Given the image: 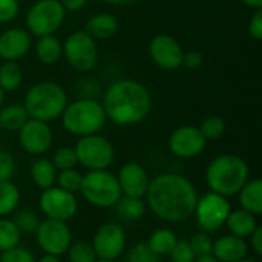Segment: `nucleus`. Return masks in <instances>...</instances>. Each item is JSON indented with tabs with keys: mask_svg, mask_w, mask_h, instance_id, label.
<instances>
[{
	"mask_svg": "<svg viewBox=\"0 0 262 262\" xmlns=\"http://www.w3.org/2000/svg\"><path fill=\"white\" fill-rule=\"evenodd\" d=\"M249 32L255 40L262 38V9H255L249 21Z\"/></svg>",
	"mask_w": 262,
	"mask_h": 262,
	"instance_id": "nucleus-43",
	"label": "nucleus"
},
{
	"mask_svg": "<svg viewBox=\"0 0 262 262\" xmlns=\"http://www.w3.org/2000/svg\"><path fill=\"white\" fill-rule=\"evenodd\" d=\"M118 28H120V21L115 15L101 12V14H95L88 20L84 31L94 40H107L118 32Z\"/></svg>",
	"mask_w": 262,
	"mask_h": 262,
	"instance_id": "nucleus-21",
	"label": "nucleus"
},
{
	"mask_svg": "<svg viewBox=\"0 0 262 262\" xmlns=\"http://www.w3.org/2000/svg\"><path fill=\"white\" fill-rule=\"evenodd\" d=\"M206 138L200 132L196 126H181L177 127L169 137V149L170 152L184 160H190L198 157L206 149Z\"/></svg>",
	"mask_w": 262,
	"mask_h": 262,
	"instance_id": "nucleus-15",
	"label": "nucleus"
},
{
	"mask_svg": "<svg viewBox=\"0 0 262 262\" xmlns=\"http://www.w3.org/2000/svg\"><path fill=\"white\" fill-rule=\"evenodd\" d=\"M230 210L232 206L229 198L209 190L201 198H198L193 216L203 232L215 233L224 227Z\"/></svg>",
	"mask_w": 262,
	"mask_h": 262,
	"instance_id": "nucleus-9",
	"label": "nucleus"
},
{
	"mask_svg": "<svg viewBox=\"0 0 262 262\" xmlns=\"http://www.w3.org/2000/svg\"><path fill=\"white\" fill-rule=\"evenodd\" d=\"M31 48V34L23 28H9L0 34V58L17 61Z\"/></svg>",
	"mask_w": 262,
	"mask_h": 262,
	"instance_id": "nucleus-18",
	"label": "nucleus"
},
{
	"mask_svg": "<svg viewBox=\"0 0 262 262\" xmlns=\"http://www.w3.org/2000/svg\"><path fill=\"white\" fill-rule=\"evenodd\" d=\"M54 167L57 170H68V169H75V166L78 164L77 160V154L74 147H60L58 150H55L54 158L51 160Z\"/></svg>",
	"mask_w": 262,
	"mask_h": 262,
	"instance_id": "nucleus-35",
	"label": "nucleus"
},
{
	"mask_svg": "<svg viewBox=\"0 0 262 262\" xmlns=\"http://www.w3.org/2000/svg\"><path fill=\"white\" fill-rule=\"evenodd\" d=\"M200 132L203 134V137L206 138V141H213L218 140L224 135L226 132V120L223 117L218 115H212L207 117L201 126H200Z\"/></svg>",
	"mask_w": 262,
	"mask_h": 262,
	"instance_id": "nucleus-32",
	"label": "nucleus"
},
{
	"mask_svg": "<svg viewBox=\"0 0 262 262\" xmlns=\"http://www.w3.org/2000/svg\"><path fill=\"white\" fill-rule=\"evenodd\" d=\"M34 235L38 247L46 255L61 256L68 252L72 243V232L63 221L45 218L40 221Z\"/></svg>",
	"mask_w": 262,
	"mask_h": 262,
	"instance_id": "nucleus-12",
	"label": "nucleus"
},
{
	"mask_svg": "<svg viewBox=\"0 0 262 262\" xmlns=\"http://www.w3.org/2000/svg\"><path fill=\"white\" fill-rule=\"evenodd\" d=\"M18 141L26 154L38 157L51 149L54 134L46 121L29 118L18 130Z\"/></svg>",
	"mask_w": 262,
	"mask_h": 262,
	"instance_id": "nucleus-14",
	"label": "nucleus"
},
{
	"mask_svg": "<svg viewBox=\"0 0 262 262\" xmlns=\"http://www.w3.org/2000/svg\"><path fill=\"white\" fill-rule=\"evenodd\" d=\"M20 11L18 0H0V23L12 21Z\"/></svg>",
	"mask_w": 262,
	"mask_h": 262,
	"instance_id": "nucleus-41",
	"label": "nucleus"
},
{
	"mask_svg": "<svg viewBox=\"0 0 262 262\" xmlns=\"http://www.w3.org/2000/svg\"><path fill=\"white\" fill-rule=\"evenodd\" d=\"M193 262H220L215 256L212 255H207V256H200V258H195Z\"/></svg>",
	"mask_w": 262,
	"mask_h": 262,
	"instance_id": "nucleus-49",
	"label": "nucleus"
},
{
	"mask_svg": "<svg viewBox=\"0 0 262 262\" xmlns=\"http://www.w3.org/2000/svg\"><path fill=\"white\" fill-rule=\"evenodd\" d=\"M170 262H193L195 261V253L189 244V241L178 239L172 252L169 253Z\"/></svg>",
	"mask_w": 262,
	"mask_h": 262,
	"instance_id": "nucleus-38",
	"label": "nucleus"
},
{
	"mask_svg": "<svg viewBox=\"0 0 262 262\" xmlns=\"http://www.w3.org/2000/svg\"><path fill=\"white\" fill-rule=\"evenodd\" d=\"M246 6L253 8V9H261L262 8V0H241Z\"/></svg>",
	"mask_w": 262,
	"mask_h": 262,
	"instance_id": "nucleus-47",
	"label": "nucleus"
},
{
	"mask_svg": "<svg viewBox=\"0 0 262 262\" xmlns=\"http://www.w3.org/2000/svg\"><path fill=\"white\" fill-rule=\"evenodd\" d=\"M117 181L121 190V196L144 198L150 178H149L147 170L141 164L130 161L121 166L117 175Z\"/></svg>",
	"mask_w": 262,
	"mask_h": 262,
	"instance_id": "nucleus-17",
	"label": "nucleus"
},
{
	"mask_svg": "<svg viewBox=\"0 0 262 262\" xmlns=\"http://www.w3.org/2000/svg\"><path fill=\"white\" fill-rule=\"evenodd\" d=\"M66 253L69 262H97L98 259L92 244L84 239L72 241Z\"/></svg>",
	"mask_w": 262,
	"mask_h": 262,
	"instance_id": "nucleus-31",
	"label": "nucleus"
},
{
	"mask_svg": "<svg viewBox=\"0 0 262 262\" xmlns=\"http://www.w3.org/2000/svg\"><path fill=\"white\" fill-rule=\"evenodd\" d=\"M31 180L40 189H49L55 186L57 181V169L54 167L52 161L48 158H38L31 166Z\"/></svg>",
	"mask_w": 262,
	"mask_h": 262,
	"instance_id": "nucleus-23",
	"label": "nucleus"
},
{
	"mask_svg": "<svg viewBox=\"0 0 262 262\" xmlns=\"http://www.w3.org/2000/svg\"><path fill=\"white\" fill-rule=\"evenodd\" d=\"M20 203V190L12 181L0 183V218L12 215Z\"/></svg>",
	"mask_w": 262,
	"mask_h": 262,
	"instance_id": "nucleus-28",
	"label": "nucleus"
},
{
	"mask_svg": "<svg viewBox=\"0 0 262 262\" xmlns=\"http://www.w3.org/2000/svg\"><path fill=\"white\" fill-rule=\"evenodd\" d=\"M249 243L235 235H224L213 241L212 256L220 262H239L247 258Z\"/></svg>",
	"mask_w": 262,
	"mask_h": 262,
	"instance_id": "nucleus-19",
	"label": "nucleus"
},
{
	"mask_svg": "<svg viewBox=\"0 0 262 262\" xmlns=\"http://www.w3.org/2000/svg\"><path fill=\"white\" fill-rule=\"evenodd\" d=\"M40 210L48 220L68 223L78 212V201L75 193L66 192L58 186L45 189L38 200Z\"/></svg>",
	"mask_w": 262,
	"mask_h": 262,
	"instance_id": "nucleus-11",
	"label": "nucleus"
},
{
	"mask_svg": "<svg viewBox=\"0 0 262 262\" xmlns=\"http://www.w3.org/2000/svg\"><path fill=\"white\" fill-rule=\"evenodd\" d=\"M146 206L166 223H183L193 216L198 192L193 183L178 173H161L150 180L144 195Z\"/></svg>",
	"mask_w": 262,
	"mask_h": 262,
	"instance_id": "nucleus-1",
	"label": "nucleus"
},
{
	"mask_svg": "<svg viewBox=\"0 0 262 262\" xmlns=\"http://www.w3.org/2000/svg\"><path fill=\"white\" fill-rule=\"evenodd\" d=\"M97 262H117V261H106V259H97Z\"/></svg>",
	"mask_w": 262,
	"mask_h": 262,
	"instance_id": "nucleus-52",
	"label": "nucleus"
},
{
	"mask_svg": "<svg viewBox=\"0 0 262 262\" xmlns=\"http://www.w3.org/2000/svg\"><path fill=\"white\" fill-rule=\"evenodd\" d=\"M35 55L43 64H54L63 55V45L54 37V34L38 37L35 43Z\"/></svg>",
	"mask_w": 262,
	"mask_h": 262,
	"instance_id": "nucleus-24",
	"label": "nucleus"
},
{
	"mask_svg": "<svg viewBox=\"0 0 262 262\" xmlns=\"http://www.w3.org/2000/svg\"><path fill=\"white\" fill-rule=\"evenodd\" d=\"M29 120L23 104H8L0 111V129L8 132H18Z\"/></svg>",
	"mask_w": 262,
	"mask_h": 262,
	"instance_id": "nucleus-25",
	"label": "nucleus"
},
{
	"mask_svg": "<svg viewBox=\"0 0 262 262\" xmlns=\"http://www.w3.org/2000/svg\"><path fill=\"white\" fill-rule=\"evenodd\" d=\"M103 104L94 98H80L66 106L61 114L63 127L75 137L98 134L106 124Z\"/></svg>",
	"mask_w": 262,
	"mask_h": 262,
	"instance_id": "nucleus-5",
	"label": "nucleus"
},
{
	"mask_svg": "<svg viewBox=\"0 0 262 262\" xmlns=\"http://www.w3.org/2000/svg\"><path fill=\"white\" fill-rule=\"evenodd\" d=\"M249 180L250 170L247 163L235 154H223L213 158L206 169V183L209 190L226 198L238 195Z\"/></svg>",
	"mask_w": 262,
	"mask_h": 262,
	"instance_id": "nucleus-3",
	"label": "nucleus"
},
{
	"mask_svg": "<svg viewBox=\"0 0 262 262\" xmlns=\"http://www.w3.org/2000/svg\"><path fill=\"white\" fill-rule=\"evenodd\" d=\"M203 61H204V57H203V54L200 51H187V52L183 54L181 66H184L186 69L193 71V69L201 68Z\"/></svg>",
	"mask_w": 262,
	"mask_h": 262,
	"instance_id": "nucleus-42",
	"label": "nucleus"
},
{
	"mask_svg": "<svg viewBox=\"0 0 262 262\" xmlns=\"http://www.w3.org/2000/svg\"><path fill=\"white\" fill-rule=\"evenodd\" d=\"M124 262H160V256L150 250L147 243H137L129 249Z\"/></svg>",
	"mask_w": 262,
	"mask_h": 262,
	"instance_id": "nucleus-36",
	"label": "nucleus"
},
{
	"mask_svg": "<svg viewBox=\"0 0 262 262\" xmlns=\"http://www.w3.org/2000/svg\"><path fill=\"white\" fill-rule=\"evenodd\" d=\"M247 239H250L249 249H252L258 256H261L262 255V229L261 227L258 226V227L255 229V232H253Z\"/></svg>",
	"mask_w": 262,
	"mask_h": 262,
	"instance_id": "nucleus-44",
	"label": "nucleus"
},
{
	"mask_svg": "<svg viewBox=\"0 0 262 262\" xmlns=\"http://www.w3.org/2000/svg\"><path fill=\"white\" fill-rule=\"evenodd\" d=\"M21 232L9 218H0V252H6L20 244Z\"/></svg>",
	"mask_w": 262,
	"mask_h": 262,
	"instance_id": "nucleus-30",
	"label": "nucleus"
},
{
	"mask_svg": "<svg viewBox=\"0 0 262 262\" xmlns=\"http://www.w3.org/2000/svg\"><path fill=\"white\" fill-rule=\"evenodd\" d=\"M74 149L78 164L88 170H106L111 167L115 158L112 143L98 134L80 137Z\"/></svg>",
	"mask_w": 262,
	"mask_h": 262,
	"instance_id": "nucleus-7",
	"label": "nucleus"
},
{
	"mask_svg": "<svg viewBox=\"0 0 262 262\" xmlns=\"http://www.w3.org/2000/svg\"><path fill=\"white\" fill-rule=\"evenodd\" d=\"M103 109L106 118L117 126H134L147 118L152 111L149 89L130 78L114 81L104 92Z\"/></svg>",
	"mask_w": 262,
	"mask_h": 262,
	"instance_id": "nucleus-2",
	"label": "nucleus"
},
{
	"mask_svg": "<svg viewBox=\"0 0 262 262\" xmlns=\"http://www.w3.org/2000/svg\"><path fill=\"white\" fill-rule=\"evenodd\" d=\"M3 97H5V91L0 88V106H2V103H3Z\"/></svg>",
	"mask_w": 262,
	"mask_h": 262,
	"instance_id": "nucleus-51",
	"label": "nucleus"
},
{
	"mask_svg": "<svg viewBox=\"0 0 262 262\" xmlns=\"http://www.w3.org/2000/svg\"><path fill=\"white\" fill-rule=\"evenodd\" d=\"M17 226V229L21 232V233H35L38 224H40V218L38 215L31 210V209H21L18 212H15L14 215V220H12Z\"/></svg>",
	"mask_w": 262,
	"mask_h": 262,
	"instance_id": "nucleus-33",
	"label": "nucleus"
},
{
	"mask_svg": "<svg viewBox=\"0 0 262 262\" xmlns=\"http://www.w3.org/2000/svg\"><path fill=\"white\" fill-rule=\"evenodd\" d=\"M35 262H61L60 256H54V255H43L40 259H35Z\"/></svg>",
	"mask_w": 262,
	"mask_h": 262,
	"instance_id": "nucleus-48",
	"label": "nucleus"
},
{
	"mask_svg": "<svg viewBox=\"0 0 262 262\" xmlns=\"http://www.w3.org/2000/svg\"><path fill=\"white\" fill-rule=\"evenodd\" d=\"M81 180H83V175L77 169H68V170H60V173H57L55 183H58V187H61L63 190L77 193L80 192Z\"/></svg>",
	"mask_w": 262,
	"mask_h": 262,
	"instance_id": "nucleus-34",
	"label": "nucleus"
},
{
	"mask_svg": "<svg viewBox=\"0 0 262 262\" xmlns=\"http://www.w3.org/2000/svg\"><path fill=\"white\" fill-rule=\"evenodd\" d=\"M115 207H117L118 218L127 223L141 220L147 210L146 201H143V198H130V196H121L115 204Z\"/></svg>",
	"mask_w": 262,
	"mask_h": 262,
	"instance_id": "nucleus-26",
	"label": "nucleus"
},
{
	"mask_svg": "<svg viewBox=\"0 0 262 262\" xmlns=\"http://www.w3.org/2000/svg\"><path fill=\"white\" fill-rule=\"evenodd\" d=\"M15 173V160L8 150L0 149V183L11 181Z\"/></svg>",
	"mask_w": 262,
	"mask_h": 262,
	"instance_id": "nucleus-40",
	"label": "nucleus"
},
{
	"mask_svg": "<svg viewBox=\"0 0 262 262\" xmlns=\"http://www.w3.org/2000/svg\"><path fill=\"white\" fill-rule=\"evenodd\" d=\"M241 209L258 216L262 213V181L259 178L249 180L238 192Z\"/></svg>",
	"mask_w": 262,
	"mask_h": 262,
	"instance_id": "nucleus-22",
	"label": "nucleus"
},
{
	"mask_svg": "<svg viewBox=\"0 0 262 262\" xmlns=\"http://www.w3.org/2000/svg\"><path fill=\"white\" fill-rule=\"evenodd\" d=\"M23 80V71L17 61H3L0 64V88L5 92L15 91Z\"/></svg>",
	"mask_w": 262,
	"mask_h": 262,
	"instance_id": "nucleus-29",
	"label": "nucleus"
},
{
	"mask_svg": "<svg viewBox=\"0 0 262 262\" xmlns=\"http://www.w3.org/2000/svg\"><path fill=\"white\" fill-rule=\"evenodd\" d=\"M224 227H227L230 235L247 239L258 227V221H256L255 215H252L250 212L239 207L236 210H233V209L230 210Z\"/></svg>",
	"mask_w": 262,
	"mask_h": 262,
	"instance_id": "nucleus-20",
	"label": "nucleus"
},
{
	"mask_svg": "<svg viewBox=\"0 0 262 262\" xmlns=\"http://www.w3.org/2000/svg\"><path fill=\"white\" fill-rule=\"evenodd\" d=\"M80 193L91 206L98 209L115 207V204L121 198L117 177L107 169L88 170V173L83 175Z\"/></svg>",
	"mask_w": 262,
	"mask_h": 262,
	"instance_id": "nucleus-6",
	"label": "nucleus"
},
{
	"mask_svg": "<svg viewBox=\"0 0 262 262\" xmlns=\"http://www.w3.org/2000/svg\"><path fill=\"white\" fill-rule=\"evenodd\" d=\"M66 9L60 0H37L26 14L28 32L35 37L57 32L64 21Z\"/></svg>",
	"mask_w": 262,
	"mask_h": 262,
	"instance_id": "nucleus-8",
	"label": "nucleus"
},
{
	"mask_svg": "<svg viewBox=\"0 0 262 262\" xmlns=\"http://www.w3.org/2000/svg\"><path fill=\"white\" fill-rule=\"evenodd\" d=\"M177 241H178V236H177V233L173 230H170V229H158L149 236L147 246L150 247V250L154 253H157L161 258V256H169V253L175 247Z\"/></svg>",
	"mask_w": 262,
	"mask_h": 262,
	"instance_id": "nucleus-27",
	"label": "nucleus"
},
{
	"mask_svg": "<svg viewBox=\"0 0 262 262\" xmlns=\"http://www.w3.org/2000/svg\"><path fill=\"white\" fill-rule=\"evenodd\" d=\"M0 262H35V256L25 247H14L6 252H2Z\"/></svg>",
	"mask_w": 262,
	"mask_h": 262,
	"instance_id": "nucleus-39",
	"label": "nucleus"
},
{
	"mask_svg": "<svg viewBox=\"0 0 262 262\" xmlns=\"http://www.w3.org/2000/svg\"><path fill=\"white\" fill-rule=\"evenodd\" d=\"M63 55L69 66L77 72H89L98 61V48L86 31H75L66 38Z\"/></svg>",
	"mask_w": 262,
	"mask_h": 262,
	"instance_id": "nucleus-10",
	"label": "nucleus"
},
{
	"mask_svg": "<svg viewBox=\"0 0 262 262\" xmlns=\"http://www.w3.org/2000/svg\"><path fill=\"white\" fill-rule=\"evenodd\" d=\"M91 244L98 259L117 261L127 246L126 230L115 223L103 224L97 229Z\"/></svg>",
	"mask_w": 262,
	"mask_h": 262,
	"instance_id": "nucleus-13",
	"label": "nucleus"
},
{
	"mask_svg": "<svg viewBox=\"0 0 262 262\" xmlns=\"http://www.w3.org/2000/svg\"><path fill=\"white\" fill-rule=\"evenodd\" d=\"M86 2L88 0H60V3L66 11H78L86 5Z\"/></svg>",
	"mask_w": 262,
	"mask_h": 262,
	"instance_id": "nucleus-45",
	"label": "nucleus"
},
{
	"mask_svg": "<svg viewBox=\"0 0 262 262\" xmlns=\"http://www.w3.org/2000/svg\"><path fill=\"white\" fill-rule=\"evenodd\" d=\"M23 106L29 118L48 123L61 117L68 106V95L58 83L40 81L29 88Z\"/></svg>",
	"mask_w": 262,
	"mask_h": 262,
	"instance_id": "nucleus-4",
	"label": "nucleus"
},
{
	"mask_svg": "<svg viewBox=\"0 0 262 262\" xmlns=\"http://www.w3.org/2000/svg\"><path fill=\"white\" fill-rule=\"evenodd\" d=\"M239 262H261L259 259H256V258H246V259H243V261Z\"/></svg>",
	"mask_w": 262,
	"mask_h": 262,
	"instance_id": "nucleus-50",
	"label": "nucleus"
},
{
	"mask_svg": "<svg viewBox=\"0 0 262 262\" xmlns=\"http://www.w3.org/2000/svg\"><path fill=\"white\" fill-rule=\"evenodd\" d=\"M189 244L195 253L196 258L200 256H207V255H212V247H213V239L210 238V233L207 232H196L190 239H189Z\"/></svg>",
	"mask_w": 262,
	"mask_h": 262,
	"instance_id": "nucleus-37",
	"label": "nucleus"
},
{
	"mask_svg": "<svg viewBox=\"0 0 262 262\" xmlns=\"http://www.w3.org/2000/svg\"><path fill=\"white\" fill-rule=\"evenodd\" d=\"M107 5H115V6H127V5H132L135 3L137 0H101Z\"/></svg>",
	"mask_w": 262,
	"mask_h": 262,
	"instance_id": "nucleus-46",
	"label": "nucleus"
},
{
	"mask_svg": "<svg viewBox=\"0 0 262 262\" xmlns=\"http://www.w3.org/2000/svg\"><path fill=\"white\" fill-rule=\"evenodd\" d=\"M149 54L157 66L166 71H175L181 68L183 48L169 34H157L149 45Z\"/></svg>",
	"mask_w": 262,
	"mask_h": 262,
	"instance_id": "nucleus-16",
	"label": "nucleus"
}]
</instances>
